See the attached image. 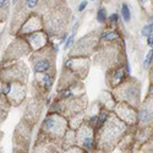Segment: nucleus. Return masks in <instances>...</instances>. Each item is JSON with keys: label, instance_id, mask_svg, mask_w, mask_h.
<instances>
[{"label": "nucleus", "instance_id": "obj_6", "mask_svg": "<svg viewBox=\"0 0 153 153\" xmlns=\"http://www.w3.org/2000/svg\"><path fill=\"white\" fill-rule=\"evenodd\" d=\"M52 69V61L47 58L33 59V70L36 74L38 72H48Z\"/></svg>", "mask_w": 153, "mask_h": 153}, {"label": "nucleus", "instance_id": "obj_4", "mask_svg": "<svg viewBox=\"0 0 153 153\" xmlns=\"http://www.w3.org/2000/svg\"><path fill=\"white\" fill-rule=\"evenodd\" d=\"M121 94L125 100H127L131 104H137L138 96H140V88L136 83H127L124 86V90H121Z\"/></svg>", "mask_w": 153, "mask_h": 153}, {"label": "nucleus", "instance_id": "obj_8", "mask_svg": "<svg viewBox=\"0 0 153 153\" xmlns=\"http://www.w3.org/2000/svg\"><path fill=\"white\" fill-rule=\"evenodd\" d=\"M141 33H142V36H145V37L151 36V34L153 33V22H149L148 25H146V26L142 28Z\"/></svg>", "mask_w": 153, "mask_h": 153}, {"label": "nucleus", "instance_id": "obj_11", "mask_svg": "<svg viewBox=\"0 0 153 153\" xmlns=\"http://www.w3.org/2000/svg\"><path fill=\"white\" fill-rule=\"evenodd\" d=\"M153 61V49H151L149 52L147 53V55H146V58H145V62H143V66H145V69H147L148 66H149V64Z\"/></svg>", "mask_w": 153, "mask_h": 153}, {"label": "nucleus", "instance_id": "obj_9", "mask_svg": "<svg viewBox=\"0 0 153 153\" xmlns=\"http://www.w3.org/2000/svg\"><path fill=\"white\" fill-rule=\"evenodd\" d=\"M42 83L45 87V90H49V88L52 87V85H53V79L50 77L49 75H44L43 79H42Z\"/></svg>", "mask_w": 153, "mask_h": 153}, {"label": "nucleus", "instance_id": "obj_18", "mask_svg": "<svg viewBox=\"0 0 153 153\" xmlns=\"http://www.w3.org/2000/svg\"><path fill=\"white\" fill-rule=\"evenodd\" d=\"M14 3H16V0H14Z\"/></svg>", "mask_w": 153, "mask_h": 153}, {"label": "nucleus", "instance_id": "obj_17", "mask_svg": "<svg viewBox=\"0 0 153 153\" xmlns=\"http://www.w3.org/2000/svg\"><path fill=\"white\" fill-rule=\"evenodd\" d=\"M117 20H118V15H117V14H113V15L110 16V21H111V22H117Z\"/></svg>", "mask_w": 153, "mask_h": 153}, {"label": "nucleus", "instance_id": "obj_3", "mask_svg": "<svg viewBox=\"0 0 153 153\" xmlns=\"http://www.w3.org/2000/svg\"><path fill=\"white\" fill-rule=\"evenodd\" d=\"M77 142L85 151L87 152L93 151L94 142H93V132L91 130V127L88 126L81 127V130L79 131V135H77Z\"/></svg>", "mask_w": 153, "mask_h": 153}, {"label": "nucleus", "instance_id": "obj_2", "mask_svg": "<svg viewBox=\"0 0 153 153\" xmlns=\"http://www.w3.org/2000/svg\"><path fill=\"white\" fill-rule=\"evenodd\" d=\"M66 124L59 117H48L43 121V130L53 137H61L65 131Z\"/></svg>", "mask_w": 153, "mask_h": 153}, {"label": "nucleus", "instance_id": "obj_16", "mask_svg": "<svg viewBox=\"0 0 153 153\" xmlns=\"http://www.w3.org/2000/svg\"><path fill=\"white\" fill-rule=\"evenodd\" d=\"M147 43H148V45L153 47V33H152L151 36H148V39H147Z\"/></svg>", "mask_w": 153, "mask_h": 153}, {"label": "nucleus", "instance_id": "obj_19", "mask_svg": "<svg viewBox=\"0 0 153 153\" xmlns=\"http://www.w3.org/2000/svg\"><path fill=\"white\" fill-rule=\"evenodd\" d=\"M91 1H94V0H91Z\"/></svg>", "mask_w": 153, "mask_h": 153}, {"label": "nucleus", "instance_id": "obj_7", "mask_svg": "<svg viewBox=\"0 0 153 153\" xmlns=\"http://www.w3.org/2000/svg\"><path fill=\"white\" fill-rule=\"evenodd\" d=\"M121 15H123V19L125 22H130L131 20V12H130V9L126 4H123L121 6Z\"/></svg>", "mask_w": 153, "mask_h": 153}, {"label": "nucleus", "instance_id": "obj_10", "mask_svg": "<svg viewBox=\"0 0 153 153\" xmlns=\"http://www.w3.org/2000/svg\"><path fill=\"white\" fill-rule=\"evenodd\" d=\"M105 19H107L105 9H104V7H100V9L98 10V12H97V20H98V22L103 23V22H105Z\"/></svg>", "mask_w": 153, "mask_h": 153}, {"label": "nucleus", "instance_id": "obj_13", "mask_svg": "<svg viewBox=\"0 0 153 153\" xmlns=\"http://www.w3.org/2000/svg\"><path fill=\"white\" fill-rule=\"evenodd\" d=\"M25 1H26L27 7H30V9L36 7V6H37V4H38V0H25Z\"/></svg>", "mask_w": 153, "mask_h": 153}, {"label": "nucleus", "instance_id": "obj_14", "mask_svg": "<svg viewBox=\"0 0 153 153\" xmlns=\"http://www.w3.org/2000/svg\"><path fill=\"white\" fill-rule=\"evenodd\" d=\"M9 5V0H0V7H1V10L6 9Z\"/></svg>", "mask_w": 153, "mask_h": 153}, {"label": "nucleus", "instance_id": "obj_1", "mask_svg": "<svg viewBox=\"0 0 153 153\" xmlns=\"http://www.w3.org/2000/svg\"><path fill=\"white\" fill-rule=\"evenodd\" d=\"M102 129V132L99 131V138L97 146L99 149L104 152H111L121 138L124 131H125V125L119 121L118 119H108L105 125Z\"/></svg>", "mask_w": 153, "mask_h": 153}, {"label": "nucleus", "instance_id": "obj_5", "mask_svg": "<svg viewBox=\"0 0 153 153\" xmlns=\"http://www.w3.org/2000/svg\"><path fill=\"white\" fill-rule=\"evenodd\" d=\"M138 121L141 125H148L153 121V102L149 104V100H147L145 105L140 109Z\"/></svg>", "mask_w": 153, "mask_h": 153}, {"label": "nucleus", "instance_id": "obj_15", "mask_svg": "<svg viewBox=\"0 0 153 153\" xmlns=\"http://www.w3.org/2000/svg\"><path fill=\"white\" fill-rule=\"evenodd\" d=\"M86 6H87V3H86V1H82V3L79 5V11H83V10L86 9Z\"/></svg>", "mask_w": 153, "mask_h": 153}, {"label": "nucleus", "instance_id": "obj_12", "mask_svg": "<svg viewBox=\"0 0 153 153\" xmlns=\"http://www.w3.org/2000/svg\"><path fill=\"white\" fill-rule=\"evenodd\" d=\"M118 38V34L114 33V32H104L102 34V39L104 41H110V39H117Z\"/></svg>", "mask_w": 153, "mask_h": 153}]
</instances>
